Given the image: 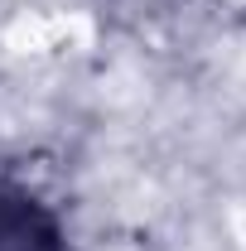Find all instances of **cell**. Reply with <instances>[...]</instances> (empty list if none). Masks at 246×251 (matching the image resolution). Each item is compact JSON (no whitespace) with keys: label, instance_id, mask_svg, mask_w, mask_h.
Listing matches in <instances>:
<instances>
[{"label":"cell","instance_id":"cell-1","mask_svg":"<svg viewBox=\"0 0 246 251\" xmlns=\"http://www.w3.org/2000/svg\"><path fill=\"white\" fill-rule=\"evenodd\" d=\"M0 251H63L58 218L5 174H0Z\"/></svg>","mask_w":246,"mask_h":251}]
</instances>
